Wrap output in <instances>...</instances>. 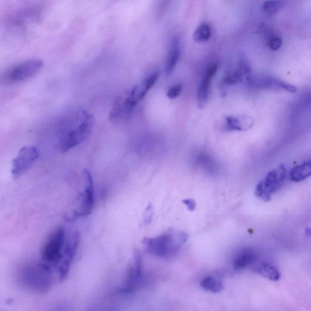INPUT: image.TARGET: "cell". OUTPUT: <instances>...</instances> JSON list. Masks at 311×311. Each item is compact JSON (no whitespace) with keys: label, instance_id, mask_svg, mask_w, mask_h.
I'll return each mask as SVG.
<instances>
[{"label":"cell","instance_id":"cell-1","mask_svg":"<svg viewBox=\"0 0 311 311\" xmlns=\"http://www.w3.org/2000/svg\"><path fill=\"white\" fill-rule=\"evenodd\" d=\"M188 239V234L184 231L171 230L156 237L145 238L142 243L148 254L169 259L176 255Z\"/></svg>","mask_w":311,"mask_h":311},{"label":"cell","instance_id":"cell-2","mask_svg":"<svg viewBox=\"0 0 311 311\" xmlns=\"http://www.w3.org/2000/svg\"><path fill=\"white\" fill-rule=\"evenodd\" d=\"M74 117V125L63 134L60 142V150L62 153L71 149L87 139L92 132L94 118L85 109L79 107Z\"/></svg>","mask_w":311,"mask_h":311},{"label":"cell","instance_id":"cell-3","mask_svg":"<svg viewBox=\"0 0 311 311\" xmlns=\"http://www.w3.org/2000/svg\"><path fill=\"white\" fill-rule=\"evenodd\" d=\"M18 279L24 287L38 293L50 291L53 284L52 267L43 262L23 266L20 270Z\"/></svg>","mask_w":311,"mask_h":311},{"label":"cell","instance_id":"cell-4","mask_svg":"<svg viewBox=\"0 0 311 311\" xmlns=\"http://www.w3.org/2000/svg\"><path fill=\"white\" fill-rule=\"evenodd\" d=\"M84 191L79 195L77 206L71 214L66 216V221H73L79 218L86 217L93 212L94 205V186L93 177L89 170H84Z\"/></svg>","mask_w":311,"mask_h":311},{"label":"cell","instance_id":"cell-5","mask_svg":"<svg viewBox=\"0 0 311 311\" xmlns=\"http://www.w3.org/2000/svg\"><path fill=\"white\" fill-rule=\"evenodd\" d=\"M65 234L62 227L57 228L49 237L43 248V263L53 267L59 264L62 260Z\"/></svg>","mask_w":311,"mask_h":311},{"label":"cell","instance_id":"cell-6","mask_svg":"<svg viewBox=\"0 0 311 311\" xmlns=\"http://www.w3.org/2000/svg\"><path fill=\"white\" fill-rule=\"evenodd\" d=\"M286 177V169L284 164L270 171L256 187L255 196L264 201L270 200L271 196L282 187Z\"/></svg>","mask_w":311,"mask_h":311},{"label":"cell","instance_id":"cell-7","mask_svg":"<svg viewBox=\"0 0 311 311\" xmlns=\"http://www.w3.org/2000/svg\"><path fill=\"white\" fill-rule=\"evenodd\" d=\"M144 283L141 254L137 249L133 251V260L128 269L126 280L120 289V294L130 295L139 290Z\"/></svg>","mask_w":311,"mask_h":311},{"label":"cell","instance_id":"cell-8","mask_svg":"<svg viewBox=\"0 0 311 311\" xmlns=\"http://www.w3.org/2000/svg\"><path fill=\"white\" fill-rule=\"evenodd\" d=\"M80 240V234L78 231L75 230L65 241L62 260L58 269L60 282L64 281L68 275L72 261L77 251Z\"/></svg>","mask_w":311,"mask_h":311},{"label":"cell","instance_id":"cell-9","mask_svg":"<svg viewBox=\"0 0 311 311\" xmlns=\"http://www.w3.org/2000/svg\"><path fill=\"white\" fill-rule=\"evenodd\" d=\"M43 66L44 62L41 60H27L9 69L5 75L4 80L9 83L26 80L35 75Z\"/></svg>","mask_w":311,"mask_h":311},{"label":"cell","instance_id":"cell-10","mask_svg":"<svg viewBox=\"0 0 311 311\" xmlns=\"http://www.w3.org/2000/svg\"><path fill=\"white\" fill-rule=\"evenodd\" d=\"M38 149L27 146L21 149L17 157L12 162V174L17 179L25 173L39 157Z\"/></svg>","mask_w":311,"mask_h":311},{"label":"cell","instance_id":"cell-11","mask_svg":"<svg viewBox=\"0 0 311 311\" xmlns=\"http://www.w3.org/2000/svg\"><path fill=\"white\" fill-rule=\"evenodd\" d=\"M246 82L249 86L258 89H281L295 93L296 88L293 85L286 83L280 79L271 76H254L251 74L246 77Z\"/></svg>","mask_w":311,"mask_h":311},{"label":"cell","instance_id":"cell-12","mask_svg":"<svg viewBox=\"0 0 311 311\" xmlns=\"http://www.w3.org/2000/svg\"><path fill=\"white\" fill-rule=\"evenodd\" d=\"M135 107L136 106L130 101L127 94L124 96H119L114 100L109 113V120L115 124L128 121L132 117Z\"/></svg>","mask_w":311,"mask_h":311},{"label":"cell","instance_id":"cell-13","mask_svg":"<svg viewBox=\"0 0 311 311\" xmlns=\"http://www.w3.org/2000/svg\"><path fill=\"white\" fill-rule=\"evenodd\" d=\"M218 69V64L213 63L207 67L202 80L198 88V104L200 108H203L208 100L210 84Z\"/></svg>","mask_w":311,"mask_h":311},{"label":"cell","instance_id":"cell-14","mask_svg":"<svg viewBox=\"0 0 311 311\" xmlns=\"http://www.w3.org/2000/svg\"><path fill=\"white\" fill-rule=\"evenodd\" d=\"M180 55H181V47L178 36H174L171 42L169 54L165 63L164 71L166 75L172 74L178 63Z\"/></svg>","mask_w":311,"mask_h":311},{"label":"cell","instance_id":"cell-15","mask_svg":"<svg viewBox=\"0 0 311 311\" xmlns=\"http://www.w3.org/2000/svg\"><path fill=\"white\" fill-rule=\"evenodd\" d=\"M226 126L228 130L245 131L254 126V120L246 115L240 116H227L225 118Z\"/></svg>","mask_w":311,"mask_h":311},{"label":"cell","instance_id":"cell-16","mask_svg":"<svg viewBox=\"0 0 311 311\" xmlns=\"http://www.w3.org/2000/svg\"><path fill=\"white\" fill-rule=\"evenodd\" d=\"M160 75L161 72L160 71L152 72L147 77L145 78L141 84L136 85L135 87H133L137 98H138L139 102L144 98L149 90L154 86L156 82L158 81L159 77H160Z\"/></svg>","mask_w":311,"mask_h":311},{"label":"cell","instance_id":"cell-17","mask_svg":"<svg viewBox=\"0 0 311 311\" xmlns=\"http://www.w3.org/2000/svg\"><path fill=\"white\" fill-rule=\"evenodd\" d=\"M257 252L254 250H247L241 253L238 257L235 258L233 267L234 269L237 270L245 269L257 261Z\"/></svg>","mask_w":311,"mask_h":311},{"label":"cell","instance_id":"cell-18","mask_svg":"<svg viewBox=\"0 0 311 311\" xmlns=\"http://www.w3.org/2000/svg\"><path fill=\"white\" fill-rule=\"evenodd\" d=\"M310 175V162L306 161L305 163L294 167L291 170L290 178L292 181L300 182L308 178Z\"/></svg>","mask_w":311,"mask_h":311},{"label":"cell","instance_id":"cell-19","mask_svg":"<svg viewBox=\"0 0 311 311\" xmlns=\"http://www.w3.org/2000/svg\"><path fill=\"white\" fill-rule=\"evenodd\" d=\"M201 286L204 290L213 292V293H219L224 289L222 280L218 277L214 276L206 277L201 282Z\"/></svg>","mask_w":311,"mask_h":311},{"label":"cell","instance_id":"cell-20","mask_svg":"<svg viewBox=\"0 0 311 311\" xmlns=\"http://www.w3.org/2000/svg\"><path fill=\"white\" fill-rule=\"evenodd\" d=\"M256 273L271 281H279L280 279V274L278 269L270 264L260 265L257 267Z\"/></svg>","mask_w":311,"mask_h":311},{"label":"cell","instance_id":"cell-21","mask_svg":"<svg viewBox=\"0 0 311 311\" xmlns=\"http://www.w3.org/2000/svg\"><path fill=\"white\" fill-rule=\"evenodd\" d=\"M211 35V27L209 24L204 23L201 24L195 30L193 38L194 41L197 43H203L209 41Z\"/></svg>","mask_w":311,"mask_h":311},{"label":"cell","instance_id":"cell-22","mask_svg":"<svg viewBox=\"0 0 311 311\" xmlns=\"http://www.w3.org/2000/svg\"><path fill=\"white\" fill-rule=\"evenodd\" d=\"M284 6L283 0H269L263 3L261 10L268 17L273 16L282 9Z\"/></svg>","mask_w":311,"mask_h":311},{"label":"cell","instance_id":"cell-23","mask_svg":"<svg viewBox=\"0 0 311 311\" xmlns=\"http://www.w3.org/2000/svg\"><path fill=\"white\" fill-rule=\"evenodd\" d=\"M244 76L245 75L239 69L236 71L229 72L225 74L223 79H222V82H223L224 85H227L240 84L244 81Z\"/></svg>","mask_w":311,"mask_h":311},{"label":"cell","instance_id":"cell-24","mask_svg":"<svg viewBox=\"0 0 311 311\" xmlns=\"http://www.w3.org/2000/svg\"><path fill=\"white\" fill-rule=\"evenodd\" d=\"M182 91V85L181 84H177L169 88L167 93V96L170 99H175L180 96Z\"/></svg>","mask_w":311,"mask_h":311},{"label":"cell","instance_id":"cell-25","mask_svg":"<svg viewBox=\"0 0 311 311\" xmlns=\"http://www.w3.org/2000/svg\"><path fill=\"white\" fill-rule=\"evenodd\" d=\"M282 44L281 38L278 36H274L269 40V47L271 50L277 51L282 47Z\"/></svg>","mask_w":311,"mask_h":311},{"label":"cell","instance_id":"cell-26","mask_svg":"<svg viewBox=\"0 0 311 311\" xmlns=\"http://www.w3.org/2000/svg\"><path fill=\"white\" fill-rule=\"evenodd\" d=\"M182 203L187 207L188 210L191 212L194 211L195 209H196V202L193 199H185L182 201Z\"/></svg>","mask_w":311,"mask_h":311}]
</instances>
